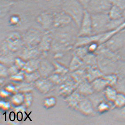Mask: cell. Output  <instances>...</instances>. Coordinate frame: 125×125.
I'll return each mask as SVG.
<instances>
[{
    "mask_svg": "<svg viewBox=\"0 0 125 125\" xmlns=\"http://www.w3.org/2000/svg\"><path fill=\"white\" fill-rule=\"evenodd\" d=\"M71 24L67 26L65 30L57 33L53 37L51 48L54 51L61 53L70 51L74 47L77 35L75 34V27L71 26Z\"/></svg>",
    "mask_w": 125,
    "mask_h": 125,
    "instance_id": "cell-1",
    "label": "cell"
},
{
    "mask_svg": "<svg viewBox=\"0 0 125 125\" xmlns=\"http://www.w3.org/2000/svg\"><path fill=\"white\" fill-rule=\"evenodd\" d=\"M62 10L70 16L79 29L85 11V8L78 0H61Z\"/></svg>",
    "mask_w": 125,
    "mask_h": 125,
    "instance_id": "cell-2",
    "label": "cell"
},
{
    "mask_svg": "<svg viewBox=\"0 0 125 125\" xmlns=\"http://www.w3.org/2000/svg\"><path fill=\"white\" fill-rule=\"evenodd\" d=\"M93 35L100 34L107 31L108 24L111 19L108 13L91 14Z\"/></svg>",
    "mask_w": 125,
    "mask_h": 125,
    "instance_id": "cell-3",
    "label": "cell"
},
{
    "mask_svg": "<svg viewBox=\"0 0 125 125\" xmlns=\"http://www.w3.org/2000/svg\"><path fill=\"white\" fill-rule=\"evenodd\" d=\"M103 45L111 51L117 53L125 45V28L113 35Z\"/></svg>",
    "mask_w": 125,
    "mask_h": 125,
    "instance_id": "cell-4",
    "label": "cell"
},
{
    "mask_svg": "<svg viewBox=\"0 0 125 125\" xmlns=\"http://www.w3.org/2000/svg\"><path fill=\"white\" fill-rule=\"evenodd\" d=\"M112 5L111 0H91L86 10L91 14L108 13Z\"/></svg>",
    "mask_w": 125,
    "mask_h": 125,
    "instance_id": "cell-5",
    "label": "cell"
},
{
    "mask_svg": "<svg viewBox=\"0 0 125 125\" xmlns=\"http://www.w3.org/2000/svg\"><path fill=\"white\" fill-rule=\"evenodd\" d=\"M1 45L13 53L18 51L23 45L22 37L17 32L9 34Z\"/></svg>",
    "mask_w": 125,
    "mask_h": 125,
    "instance_id": "cell-6",
    "label": "cell"
},
{
    "mask_svg": "<svg viewBox=\"0 0 125 125\" xmlns=\"http://www.w3.org/2000/svg\"><path fill=\"white\" fill-rule=\"evenodd\" d=\"M42 35L40 31L36 29L29 30L22 36L23 45L29 47H38L42 40Z\"/></svg>",
    "mask_w": 125,
    "mask_h": 125,
    "instance_id": "cell-7",
    "label": "cell"
},
{
    "mask_svg": "<svg viewBox=\"0 0 125 125\" xmlns=\"http://www.w3.org/2000/svg\"><path fill=\"white\" fill-rule=\"evenodd\" d=\"M78 84L68 75L67 78L59 85L58 93L61 96L66 98L76 90Z\"/></svg>",
    "mask_w": 125,
    "mask_h": 125,
    "instance_id": "cell-8",
    "label": "cell"
},
{
    "mask_svg": "<svg viewBox=\"0 0 125 125\" xmlns=\"http://www.w3.org/2000/svg\"><path fill=\"white\" fill-rule=\"evenodd\" d=\"M75 110L87 116H93L96 112L90 99L85 96H83L77 104Z\"/></svg>",
    "mask_w": 125,
    "mask_h": 125,
    "instance_id": "cell-9",
    "label": "cell"
},
{
    "mask_svg": "<svg viewBox=\"0 0 125 125\" xmlns=\"http://www.w3.org/2000/svg\"><path fill=\"white\" fill-rule=\"evenodd\" d=\"M77 36H89L93 35L91 15L85 10L78 31Z\"/></svg>",
    "mask_w": 125,
    "mask_h": 125,
    "instance_id": "cell-10",
    "label": "cell"
},
{
    "mask_svg": "<svg viewBox=\"0 0 125 125\" xmlns=\"http://www.w3.org/2000/svg\"><path fill=\"white\" fill-rule=\"evenodd\" d=\"M71 17L63 10L54 13L53 27L56 28H64L73 22Z\"/></svg>",
    "mask_w": 125,
    "mask_h": 125,
    "instance_id": "cell-11",
    "label": "cell"
},
{
    "mask_svg": "<svg viewBox=\"0 0 125 125\" xmlns=\"http://www.w3.org/2000/svg\"><path fill=\"white\" fill-rule=\"evenodd\" d=\"M54 13L45 11L39 14L36 18L37 23L45 30L53 27Z\"/></svg>",
    "mask_w": 125,
    "mask_h": 125,
    "instance_id": "cell-12",
    "label": "cell"
},
{
    "mask_svg": "<svg viewBox=\"0 0 125 125\" xmlns=\"http://www.w3.org/2000/svg\"><path fill=\"white\" fill-rule=\"evenodd\" d=\"M34 85L39 92L45 94L52 90L55 84L48 78L41 77L34 82Z\"/></svg>",
    "mask_w": 125,
    "mask_h": 125,
    "instance_id": "cell-13",
    "label": "cell"
},
{
    "mask_svg": "<svg viewBox=\"0 0 125 125\" xmlns=\"http://www.w3.org/2000/svg\"><path fill=\"white\" fill-rule=\"evenodd\" d=\"M53 39V36L49 32H46L42 35V40L38 46L41 53H46L51 48Z\"/></svg>",
    "mask_w": 125,
    "mask_h": 125,
    "instance_id": "cell-14",
    "label": "cell"
},
{
    "mask_svg": "<svg viewBox=\"0 0 125 125\" xmlns=\"http://www.w3.org/2000/svg\"><path fill=\"white\" fill-rule=\"evenodd\" d=\"M54 68L53 64H51L46 59H41L38 71L42 77L48 78L53 73Z\"/></svg>",
    "mask_w": 125,
    "mask_h": 125,
    "instance_id": "cell-15",
    "label": "cell"
},
{
    "mask_svg": "<svg viewBox=\"0 0 125 125\" xmlns=\"http://www.w3.org/2000/svg\"><path fill=\"white\" fill-rule=\"evenodd\" d=\"M85 68L87 80L90 82L104 75L97 65L85 66Z\"/></svg>",
    "mask_w": 125,
    "mask_h": 125,
    "instance_id": "cell-16",
    "label": "cell"
},
{
    "mask_svg": "<svg viewBox=\"0 0 125 125\" xmlns=\"http://www.w3.org/2000/svg\"><path fill=\"white\" fill-rule=\"evenodd\" d=\"M41 53L38 47H29L25 46L21 53V58L25 61L30 60L34 58H38V56Z\"/></svg>",
    "mask_w": 125,
    "mask_h": 125,
    "instance_id": "cell-17",
    "label": "cell"
},
{
    "mask_svg": "<svg viewBox=\"0 0 125 125\" xmlns=\"http://www.w3.org/2000/svg\"><path fill=\"white\" fill-rule=\"evenodd\" d=\"M76 90L81 95L85 96H89L95 93L91 82L87 80L78 84Z\"/></svg>",
    "mask_w": 125,
    "mask_h": 125,
    "instance_id": "cell-18",
    "label": "cell"
},
{
    "mask_svg": "<svg viewBox=\"0 0 125 125\" xmlns=\"http://www.w3.org/2000/svg\"><path fill=\"white\" fill-rule=\"evenodd\" d=\"M83 96L84 95H81L76 90L69 96L65 98V101L70 107L75 110L77 104Z\"/></svg>",
    "mask_w": 125,
    "mask_h": 125,
    "instance_id": "cell-19",
    "label": "cell"
},
{
    "mask_svg": "<svg viewBox=\"0 0 125 125\" xmlns=\"http://www.w3.org/2000/svg\"><path fill=\"white\" fill-rule=\"evenodd\" d=\"M41 60V59L40 58H36L28 61L22 71L25 73H30L37 71L40 67Z\"/></svg>",
    "mask_w": 125,
    "mask_h": 125,
    "instance_id": "cell-20",
    "label": "cell"
},
{
    "mask_svg": "<svg viewBox=\"0 0 125 125\" xmlns=\"http://www.w3.org/2000/svg\"><path fill=\"white\" fill-rule=\"evenodd\" d=\"M103 93L105 99L113 105V102L118 93V91L114 86H107Z\"/></svg>",
    "mask_w": 125,
    "mask_h": 125,
    "instance_id": "cell-21",
    "label": "cell"
},
{
    "mask_svg": "<svg viewBox=\"0 0 125 125\" xmlns=\"http://www.w3.org/2000/svg\"><path fill=\"white\" fill-rule=\"evenodd\" d=\"M95 92H103L108 86L104 76L95 79L91 82Z\"/></svg>",
    "mask_w": 125,
    "mask_h": 125,
    "instance_id": "cell-22",
    "label": "cell"
},
{
    "mask_svg": "<svg viewBox=\"0 0 125 125\" xmlns=\"http://www.w3.org/2000/svg\"><path fill=\"white\" fill-rule=\"evenodd\" d=\"M70 75L78 84L87 80L85 67H82L73 72H71Z\"/></svg>",
    "mask_w": 125,
    "mask_h": 125,
    "instance_id": "cell-23",
    "label": "cell"
},
{
    "mask_svg": "<svg viewBox=\"0 0 125 125\" xmlns=\"http://www.w3.org/2000/svg\"><path fill=\"white\" fill-rule=\"evenodd\" d=\"M111 107L114 108L113 104L104 99L97 104L95 109V111H97L98 113L103 114L109 111Z\"/></svg>",
    "mask_w": 125,
    "mask_h": 125,
    "instance_id": "cell-24",
    "label": "cell"
},
{
    "mask_svg": "<svg viewBox=\"0 0 125 125\" xmlns=\"http://www.w3.org/2000/svg\"><path fill=\"white\" fill-rule=\"evenodd\" d=\"M84 66L83 60L75 54L73 55L70 63L69 69L70 72H73Z\"/></svg>",
    "mask_w": 125,
    "mask_h": 125,
    "instance_id": "cell-25",
    "label": "cell"
},
{
    "mask_svg": "<svg viewBox=\"0 0 125 125\" xmlns=\"http://www.w3.org/2000/svg\"><path fill=\"white\" fill-rule=\"evenodd\" d=\"M123 10L120 7L112 5L108 12L111 19H118L123 17Z\"/></svg>",
    "mask_w": 125,
    "mask_h": 125,
    "instance_id": "cell-26",
    "label": "cell"
},
{
    "mask_svg": "<svg viewBox=\"0 0 125 125\" xmlns=\"http://www.w3.org/2000/svg\"><path fill=\"white\" fill-rule=\"evenodd\" d=\"M85 66L97 65V56L95 53H88L83 59Z\"/></svg>",
    "mask_w": 125,
    "mask_h": 125,
    "instance_id": "cell-27",
    "label": "cell"
},
{
    "mask_svg": "<svg viewBox=\"0 0 125 125\" xmlns=\"http://www.w3.org/2000/svg\"><path fill=\"white\" fill-rule=\"evenodd\" d=\"M113 106L115 108H120L125 106V93L118 92L115 100L113 102Z\"/></svg>",
    "mask_w": 125,
    "mask_h": 125,
    "instance_id": "cell-28",
    "label": "cell"
},
{
    "mask_svg": "<svg viewBox=\"0 0 125 125\" xmlns=\"http://www.w3.org/2000/svg\"><path fill=\"white\" fill-rule=\"evenodd\" d=\"M104 77L107 82L108 86H116L119 80V77L118 75L115 73H111L104 75Z\"/></svg>",
    "mask_w": 125,
    "mask_h": 125,
    "instance_id": "cell-29",
    "label": "cell"
},
{
    "mask_svg": "<svg viewBox=\"0 0 125 125\" xmlns=\"http://www.w3.org/2000/svg\"><path fill=\"white\" fill-rule=\"evenodd\" d=\"M67 75H61L56 73L53 74L48 77L55 85H59L67 78Z\"/></svg>",
    "mask_w": 125,
    "mask_h": 125,
    "instance_id": "cell-30",
    "label": "cell"
},
{
    "mask_svg": "<svg viewBox=\"0 0 125 125\" xmlns=\"http://www.w3.org/2000/svg\"><path fill=\"white\" fill-rule=\"evenodd\" d=\"M24 74L25 81L28 83H34L41 77L38 70L30 73H24Z\"/></svg>",
    "mask_w": 125,
    "mask_h": 125,
    "instance_id": "cell-31",
    "label": "cell"
},
{
    "mask_svg": "<svg viewBox=\"0 0 125 125\" xmlns=\"http://www.w3.org/2000/svg\"><path fill=\"white\" fill-rule=\"evenodd\" d=\"M74 48L75 49L73 52V54L77 56L82 59L88 53H89L87 45L77 46L74 47Z\"/></svg>",
    "mask_w": 125,
    "mask_h": 125,
    "instance_id": "cell-32",
    "label": "cell"
},
{
    "mask_svg": "<svg viewBox=\"0 0 125 125\" xmlns=\"http://www.w3.org/2000/svg\"><path fill=\"white\" fill-rule=\"evenodd\" d=\"M53 64L54 68L53 73L65 75L70 71L69 69L57 62L54 61Z\"/></svg>",
    "mask_w": 125,
    "mask_h": 125,
    "instance_id": "cell-33",
    "label": "cell"
},
{
    "mask_svg": "<svg viewBox=\"0 0 125 125\" xmlns=\"http://www.w3.org/2000/svg\"><path fill=\"white\" fill-rule=\"evenodd\" d=\"M12 103L14 106L19 107L24 104V95L22 93H16L12 98Z\"/></svg>",
    "mask_w": 125,
    "mask_h": 125,
    "instance_id": "cell-34",
    "label": "cell"
},
{
    "mask_svg": "<svg viewBox=\"0 0 125 125\" xmlns=\"http://www.w3.org/2000/svg\"><path fill=\"white\" fill-rule=\"evenodd\" d=\"M35 87L34 83H22L20 85L17 86L16 87V89L17 91L20 92V93H29L30 91L32 89Z\"/></svg>",
    "mask_w": 125,
    "mask_h": 125,
    "instance_id": "cell-35",
    "label": "cell"
},
{
    "mask_svg": "<svg viewBox=\"0 0 125 125\" xmlns=\"http://www.w3.org/2000/svg\"><path fill=\"white\" fill-rule=\"evenodd\" d=\"M57 102V101L55 97L53 96H50L44 99L43 104L46 109H51L55 106Z\"/></svg>",
    "mask_w": 125,
    "mask_h": 125,
    "instance_id": "cell-36",
    "label": "cell"
},
{
    "mask_svg": "<svg viewBox=\"0 0 125 125\" xmlns=\"http://www.w3.org/2000/svg\"><path fill=\"white\" fill-rule=\"evenodd\" d=\"M21 21V18L18 14H13L9 17V24L12 26H16L20 24Z\"/></svg>",
    "mask_w": 125,
    "mask_h": 125,
    "instance_id": "cell-37",
    "label": "cell"
},
{
    "mask_svg": "<svg viewBox=\"0 0 125 125\" xmlns=\"http://www.w3.org/2000/svg\"><path fill=\"white\" fill-rule=\"evenodd\" d=\"M10 79L14 82L20 83L25 80V74L21 70L17 73L10 76Z\"/></svg>",
    "mask_w": 125,
    "mask_h": 125,
    "instance_id": "cell-38",
    "label": "cell"
},
{
    "mask_svg": "<svg viewBox=\"0 0 125 125\" xmlns=\"http://www.w3.org/2000/svg\"><path fill=\"white\" fill-rule=\"evenodd\" d=\"M100 45V44L96 42H92L90 44L88 45L87 46L89 53L95 54L99 49Z\"/></svg>",
    "mask_w": 125,
    "mask_h": 125,
    "instance_id": "cell-39",
    "label": "cell"
},
{
    "mask_svg": "<svg viewBox=\"0 0 125 125\" xmlns=\"http://www.w3.org/2000/svg\"><path fill=\"white\" fill-rule=\"evenodd\" d=\"M26 61L23 60L21 57L16 58L14 62V65L16 66L19 70H23V67H24Z\"/></svg>",
    "mask_w": 125,
    "mask_h": 125,
    "instance_id": "cell-40",
    "label": "cell"
},
{
    "mask_svg": "<svg viewBox=\"0 0 125 125\" xmlns=\"http://www.w3.org/2000/svg\"><path fill=\"white\" fill-rule=\"evenodd\" d=\"M24 95V104L27 107H29L33 101V96L32 95L29 93H25Z\"/></svg>",
    "mask_w": 125,
    "mask_h": 125,
    "instance_id": "cell-41",
    "label": "cell"
},
{
    "mask_svg": "<svg viewBox=\"0 0 125 125\" xmlns=\"http://www.w3.org/2000/svg\"><path fill=\"white\" fill-rule=\"evenodd\" d=\"M116 112V116L117 118L125 120V106L121 107L120 108H118Z\"/></svg>",
    "mask_w": 125,
    "mask_h": 125,
    "instance_id": "cell-42",
    "label": "cell"
},
{
    "mask_svg": "<svg viewBox=\"0 0 125 125\" xmlns=\"http://www.w3.org/2000/svg\"><path fill=\"white\" fill-rule=\"evenodd\" d=\"M112 4L120 7L123 10L125 9V0H111Z\"/></svg>",
    "mask_w": 125,
    "mask_h": 125,
    "instance_id": "cell-43",
    "label": "cell"
},
{
    "mask_svg": "<svg viewBox=\"0 0 125 125\" xmlns=\"http://www.w3.org/2000/svg\"><path fill=\"white\" fill-rule=\"evenodd\" d=\"M9 74L8 70L2 63L0 64V75L1 77H5Z\"/></svg>",
    "mask_w": 125,
    "mask_h": 125,
    "instance_id": "cell-44",
    "label": "cell"
},
{
    "mask_svg": "<svg viewBox=\"0 0 125 125\" xmlns=\"http://www.w3.org/2000/svg\"><path fill=\"white\" fill-rule=\"evenodd\" d=\"M20 70H19L15 65H12V66H11L8 70L9 74L10 75V76H12L17 73H18L20 72Z\"/></svg>",
    "mask_w": 125,
    "mask_h": 125,
    "instance_id": "cell-45",
    "label": "cell"
},
{
    "mask_svg": "<svg viewBox=\"0 0 125 125\" xmlns=\"http://www.w3.org/2000/svg\"><path fill=\"white\" fill-rule=\"evenodd\" d=\"M83 5V7L85 8V9L87 8L89 3L90 2L91 0H78Z\"/></svg>",
    "mask_w": 125,
    "mask_h": 125,
    "instance_id": "cell-46",
    "label": "cell"
},
{
    "mask_svg": "<svg viewBox=\"0 0 125 125\" xmlns=\"http://www.w3.org/2000/svg\"><path fill=\"white\" fill-rule=\"evenodd\" d=\"M123 17L125 18V9L123 11Z\"/></svg>",
    "mask_w": 125,
    "mask_h": 125,
    "instance_id": "cell-47",
    "label": "cell"
},
{
    "mask_svg": "<svg viewBox=\"0 0 125 125\" xmlns=\"http://www.w3.org/2000/svg\"></svg>",
    "mask_w": 125,
    "mask_h": 125,
    "instance_id": "cell-48",
    "label": "cell"
}]
</instances>
